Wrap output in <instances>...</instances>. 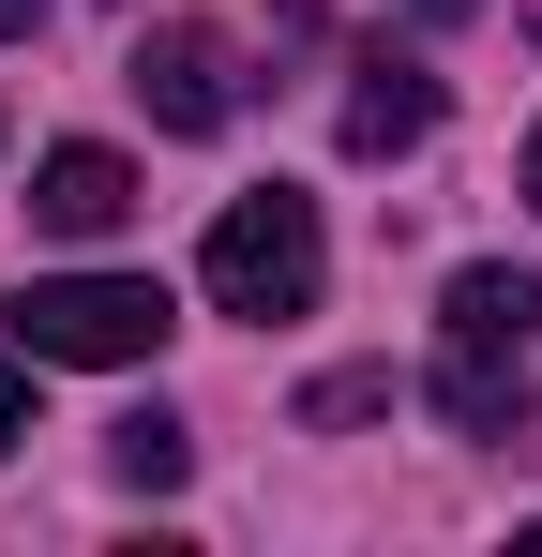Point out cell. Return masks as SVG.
<instances>
[{"label": "cell", "instance_id": "6da1fadb", "mask_svg": "<svg viewBox=\"0 0 542 557\" xmlns=\"http://www.w3.org/2000/svg\"><path fill=\"white\" fill-rule=\"evenodd\" d=\"M528 347H542V272H513V257L452 272V301H438V407L467 437H513L528 422Z\"/></svg>", "mask_w": 542, "mask_h": 557}, {"label": "cell", "instance_id": "7a4b0ae2", "mask_svg": "<svg viewBox=\"0 0 542 557\" xmlns=\"http://www.w3.org/2000/svg\"><path fill=\"white\" fill-rule=\"evenodd\" d=\"M196 286L226 301V317H317V286H332V242H317V196H226L211 211V242H196Z\"/></svg>", "mask_w": 542, "mask_h": 557}, {"label": "cell", "instance_id": "3957f363", "mask_svg": "<svg viewBox=\"0 0 542 557\" xmlns=\"http://www.w3.org/2000/svg\"><path fill=\"white\" fill-rule=\"evenodd\" d=\"M167 332H181V301L151 272H46L15 301V347L30 362H151Z\"/></svg>", "mask_w": 542, "mask_h": 557}, {"label": "cell", "instance_id": "277c9868", "mask_svg": "<svg viewBox=\"0 0 542 557\" xmlns=\"http://www.w3.org/2000/svg\"><path fill=\"white\" fill-rule=\"evenodd\" d=\"M121 91L151 106V136H226V121H242V61H226V30H196V15H167V30H136Z\"/></svg>", "mask_w": 542, "mask_h": 557}, {"label": "cell", "instance_id": "5b68a950", "mask_svg": "<svg viewBox=\"0 0 542 557\" xmlns=\"http://www.w3.org/2000/svg\"><path fill=\"white\" fill-rule=\"evenodd\" d=\"M422 136H438V76H422L407 46H361L347 61V151L392 166V151H422Z\"/></svg>", "mask_w": 542, "mask_h": 557}, {"label": "cell", "instance_id": "8992f818", "mask_svg": "<svg viewBox=\"0 0 542 557\" xmlns=\"http://www.w3.org/2000/svg\"><path fill=\"white\" fill-rule=\"evenodd\" d=\"M30 226H46V242H121V226H136V166H121V151H46V166H30Z\"/></svg>", "mask_w": 542, "mask_h": 557}, {"label": "cell", "instance_id": "52a82bcc", "mask_svg": "<svg viewBox=\"0 0 542 557\" xmlns=\"http://www.w3.org/2000/svg\"><path fill=\"white\" fill-rule=\"evenodd\" d=\"M106 467H121V482H136V497H167L181 467H196V437H181L167 407H121V422H106Z\"/></svg>", "mask_w": 542, "mask_h": 557}, {"label": "cell", "instance_id": "ba28073f", "mask_svg": "<svg viewBox=\"0 0 542 557\" xmlns=\"http://www.w3.org/2000/svg\"><path fill=\"white\" fill-rule=\"evenodd\" d=\"M377 407H392V376H317V392H301L317 437H332V422H377Z\"/></svg>", "mask_w": 542, "mask_h": 557}, {"label": "cell", "instance_id": "9c48e42d", "mask_svg": "<svg viewBox=\"0 0 542 557\" xmlns=\"http://www.w3.org/2000/svg\"><path fill=\"white\" fill-rule=\"evenodd\" d=\"M15 437H30V347L0 362V453H15Z\"/></svg>", "mask_w": 542, "mask_h": 557}, {"label": "cell", "instance_id": "30bf717a", "mask_svg": "<svg viewBox=\"0 0 542 557\" xmlns=\"http://www.w3.org/2000/svg\"><path fill=\"white\" fill-rule=\"evenodd\" d=\"M407 15H422V30H467V15H482V0H407Z\"/></svg>", "mask_w": 542, "mask_h": 557}, {"label": "cell", "instance_id": "8fae6325", "mask_svg": "<svg viewBox=\"0 0 542 557\" xmlns=\"http://www.w3.org/2000/svg\"><path fill=\"white\" fill-rule=\"evenodd\" d=\"M15 30H46V0H0V46H15Z\"/></svg>", "mask_w": 542, "mask_h": 557}, {"label": "cell", "instance_id": "7c38bea8", "mask_svg": "<svg viewBox=\"0 0 542 557\" xmlns=\"http://www.w3.org/2000/svg\"><path fill=\"white\" fill-rule=\"evenodd\" d=\"M513 182H528V211H542V136H528V166H513Z\"/></svg>", "mask_w": 542, "mask_h": 557}, {"label": "cell", "instance_id": "4fadbf2b", "mask_svg": "<svg viewBox=\"0 0 542 557\" xmlns=\"http://www.w3.org/2000/svg\"><path fill=\"white\" fill-rule=\"evenodd\" d=\"M528 30H542V0H528Z\"/></svg>", "mask_w": 542, "mask_h": 557}]
</instances>
